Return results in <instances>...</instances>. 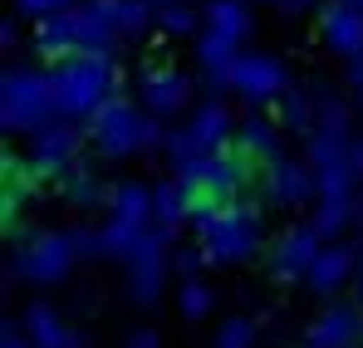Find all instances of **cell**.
<instances>
[{"label":"cell","instance_id":"9c48e42d","mask_svg":"<svg viewBox=\"0 0 363 348\" xmlns=\"http://www.w3.org/2000/svg\"><path fill=\"white\" fill-rule=\"evenodd\" d=\"M79 147H84L79 123L55 118L50 128L35 133V142H30V162H35V172H40V176H64L74 162H79Z\"/></svg>","mask_w":363,"mask_h":348},{"label":"cell","instance_id":"30bf717a","mask_svg":"<svg viewBox=\"0 0 363 348\" xmlns=\"http://www.w3.org/2000/svg\"><path fill=\"white\" fill-rule=\"evenodd\" d=\"M319 250H324V235L314 231V226H290V231L270 245V275L285 280V285H295V280H304L314 270Z\"/></svg>","mask_w":363,"mask_h":348},{"label":"cell","instance_id":"7c38bea8","mask_svg":"<svg viewBox=\"0 0 363 348\" xmlns=\"http://www.w3.org/2000/svg\"><path fill=\"white\" fill-rule=\"evenodd\" d=\"M309 348H359L363 344V309L359 304H324L304 334Z\"/></svg>","mask_w":363,"mask_h":348},{"label":"cell","instance_id":"4dcf8cb0","mask_svg":"<svg viewBox=\"0 0 363 348\" xmlns=\"http://www.w3.org/2000/svg\"><path fill=\"white\" fill-rule=\"evenodd\" d=\"M201 265H206L201 245H182L177 255H172V275L177 280H201Z\"/></svg>","mask_w":363,"mask_h":348},{"label":"cell","instance_id":"e0dca14e","mask_svg":"<svg viewBox=\"0 0 363 348\" xmlns=\"http://www.w3.org/2000/svg\"><path fill=\"white\" fill-rule=\"evenodd\" d=\"M349 147H354V137H349V133H324V128H314V133L304 137V162H309L314 172L349 167V162H354V157H349Z\"/></svg>","mask_w":363,"mask_h":348},{"label":"cell","instance_id":"603a6c76","mask_svg":"<svg viewBox=\"0 0 363 348\" xmlns=\"http://www.w3.org/2000/svg\"><path fill=\"white\" fill-rule=\"evenodd\" d=\"M236 137H241V142H245V147H250V152H260V157H265L270 167L280 162V128H275L270 118L250 113V118H245V123H241V133H236Z\"/></svg>","mask_w":363,"mask_h":348},{"label":"cell","instance_id":"836d02e7","mask_svg":"<svg viewBox=\"0 0 363 348\" xmlns=\"http://www.w3.org/2000/svg\"><path fill=\"white\" fill-rule=\"evenodd\" d=\"M123 348H162V339H157V329H133V339Z\"/></svg>","mask_w":363,"mask_h":348},{"label":"cell","instance_id":"52a82bcc","mask_svg":"<svg viewBox=\"0 0 363 348\" xmlns=\"http://www.w3.org/2000/svg\"><path fill=\"white\" fill-rule=\"evenodd\" d=\"M123 270H128V290H133V299L152 309V304L162 299L167 270H172V231L147 226V231H143V245L123 260Z\"/></svg>","mask_w":363,"mask_h":348},{"label":"cell","instance_id":"4316f807","mask_svg":"<svg viewBox=\"0 0 363 348\" xmlns=\"http://www.w3.org/2000/svg\"><path fill=\"white\" fill-rule=\"evenodd\" d=\"M157 25H162L167 35H201V30H206V15H196L186 0H172V5L157 10Z\"/></svg>","mask_w":363,"mask_h":348},{"label":"cell","instance_id":"277c9868","mask_svg":"<svg viewBox=\"0 0 363 348\" xmlns=\"http://www.w3.org/2000/svg\"><path fill=\"white\" fill-rule=\"evenodd\" d=\"M241 133V123H236V113L226 108V103H201L196 113L186 118V128H177V133H167V162H172V172L177 167H186V162H196V157H211V152H221L231 137Z\"/></svg>","mask_w":363,"mask_h":348},{"label":"cell","instance_id":"d6986e66","mask_svg":"<svg viewBox=\"0 0 363 348\" xmlns=\"http://www.w3.org/2000/svg\"><path fill=\"white\" fill-rule=\"evenodd\" d=\"M35 186H40L35 162L10 152V157H5V221H20V206L35 196Z\"/></svg>","mask_w":363,"mask_h":348},{"label":"cell","instance_id":"7a4b0ae2","mask_svg":"<svg viewBox=\"0 0 363 348\" xmlns=\"http://www.w3.org/2000/svg\"><path fill=\"white\" fill-rule=\"evenodd\" d=\"M55 79V103H60V118L69 123H89L113 94H118V69H113V55H89V59H69V64H55L50 69Z\"/></svg>","mask_w":363,"mask_h":348},{"label":"cell","instance_id":"ab89813d","mask_svg":"<svg viewBox=\"0 0 363 348\" xmlns=\"http://www.w3.org/2000/svg\"><path fill=\"white\" fill-rule=\"evenodd\" d=\"M359 294H363V265H359Z\"/></svg>","mask_w":363,"mask_h":348},{"label":"cell","instance_id":"9a60e30c","mask_svg":"<svg viewBox=\"0 0 363 348\" xmlns=\"http://www.w3.org/2000/svg\"><path fill=\"white\" fill-rule=\"evenodd\" d=\"M143 103L152 118H172L191 103V79L182 69H143Z\"/></svg>","mask_w":363,"mask_h":348},{"label":"cell","instance_id":"83f0119b","mask_svg":"<svg viewBox=\"0 0 363 348\" xmlns=\"http://www.w3.org/2000/svg\"><path fill=\"white\" fill-rule=\"evenodd\" d=\"M359 216V201H319V211H314V231L319 235H344V226Z\"/></svg>","mask_w":363,"mask_h":348},{"label":"cell","instance_id":"e575fe53","mask_svg":"<svg viewBox=\"0 0 363 348\" xmlns=\"http://www.w3.org/2000/svg\"><path fill=\"white\" fill-rule=\"evenodd\" d=\"M0 35H5V50H15V40H20V20H15V15H10V20H5V30H0Z\"/></svg>","mask_w":363,"mask_h":348},{"label":"cell","instance_id":"3957f363","mask_svg":"<svg viewBox=\"0 0 363 348\" xmlns=\"http://www.w3.org/2000/svg\"><path fill=\"white\" fill-rule=\"evenodd\" d=\"M0 118H5V133H40V128H50L60 118L50 69L10 64L5 79H0Z\"/></svg>","mask_w":363,"mask_h":348},{"label":"cell","instance_id":"d590c367","mask_svg":"<svg viewBox=\"0 0 363 348\" xmlns=\"http://www.w3.org/2000/svg\"><path fill=\"white\" fill-rule=\"evenodd\" d=\"M349 84H354V94L363 89V55H359V59H349Z\"/></svg>","mask_w":363,"mask_h":348},{"label":"cell","instance_id":"6da1fadb","mask_svg":"<svg viewBox=\"0 0 363 348\" xmlns=\"http://www.w3.org/2000/svg\"><path fill=\"white\" fill-rule=\"evenodd\" d=\"M89 137H94L99 157H108V162L152 152V147H167V128L152 113H143L128 94H113L99 113L89 118Z\"/></svg>","mask_w":363,"mask_h":348},{"label":"cell","instance_id":"7bdbcfd3","mask_svg":"<svg viewBox=\"0 0 363 348\" xmlns=\"http://www.w3.org/2000/svg\"><path fill=\"white\" fill-rule=\"evenodd\" d=\"M359 103H363V89H359Z\"/></svg>","mask_w":363,"mask_h":348},{"label":"cell","instance_id":"7402d4cb","mask_svg":"<svg viewBox=\"0 0 363 348\" xmlns=\"http://www.w3.org/2000/svg\"><path fill=\"white\" fill-rule=\"evenodd\" d=\"M182 221H186V186H182L177 176L172 181H157L152 186V226L177 231Z\"/></svg>","mask_w":363,"mask_h":348},{"label":"cell","instance_id":"ac0fdd59","mask_svg":"<svg viewBox=\"0 0 363 348\" xmlns=\"http://www.w3.org/2000/svg\"><path fill=\"white\" fill-rule=\"evenodd\" d=\"M60 191L79 206V211H89V206H104V201H113V186H104L99 172L89 167V162H74L69 172L60 176Z\"/></svg>","mask_w":363,"mask_h":348},{"label":"cell","instance_id":"8fae6325","mask_svg":"<svg viewBox=\"0 0 363 348\" xmlns=\"http://www.w3.org/2000/svg\"><path fill=\"white\" fill-rule=\"evenodd\" d=\"M319 40H324L329 55L359 59L363 55V10L354 0H324L319 5Z\"/></svg>","mask_w":363,"mask_h":348},{"label":"cell","instance_id":"74e56055","mask_svg":"<svg viewBox=\"0 0 363 348\" xmlns=\"http://www.w3.org/2000/svg\"><path fill=\"white\" fill-rule=\"evenodd\" d=\"M265 5H309V0H265Z\"/></svg>","mask_w":363,"mask_h":348},{"label":"cell","instance_id":"4fadbf2b","mask_svg":"<svg viewBox=\"0 0 363 348\" xmlns=\"http://www.w3.org/2000/svg\"><path fill=\"white\" fill-rule=\"evenodd\" d=\"M354 275H359V245H354V240H329V245L319 250L314 270L304 275V285H309L314 294H324V299H329V294L344 290Z\"/></svg>","mask_w":363,"mask_h":348},{"label":"cell","instance_id":"60d3db41","mask_svg":"<svg viewBox=\"0 0 363 348\" xmlns=\"http://www.w3.org/2000/svg\"><path fill=\"white\" fill-rule=\"evenodd\" d=\"M186 5H196V0H186ZM206 5H211V0H206Z\"/></svg>","mask_w":363,"mask_h":348},{"label":"cell","instance_id":"5bb4252c","mask_svg":"<svg viewBox=\"0 0 363 348\" xmlns=\"http://www.w3.org/2000/svg\"><path fill=\"white\" fill-rule=\"evenodd\" d=\"M265 196L275 201V206H304V201H319V176L309 162H290V157H280L270 176H265Z\"/></svg>","mask_w":363,"mask_h":348},{"label":"cell","instance_id":"8992f818","mask_svg":"<svg viewBox=\"0 0 363 348\" xmlns=\"http://www.w3.org/2000/svg\"><path fill=\"white\" fill-rule=\"evenodd\" d=\"M196 240H201L206 265H245L260 250V216H255V206H241L231 216L201 221L196 226Z\"/></svg>","mask_w":363,"mask_h":348},{"label":"cell","instance_id":"1f68e13d","mask_svg":"<svg viewBox=\"0 0 363 348\" xmlns=\"http://www.w3.org/2000/svg\"><path fill=\"white\" fill-rule=\"evenodd\" d=\"M74 0H20V15H35V20H50V15H60L69 10Z\"/></svg>","mask_w":363,"mask_h":348},{"label":"cell","instance_id":"ee69618b","mask_svg":"<svg viewBox=\"0 0 363 348\" xmlns=\"http://www.w3.org/2000/svg\"><path fill=\"white\" fill-rule=\"evenodd\" d=\"M359 348H363V344H359Z\"/></svg>","mask_w":363,"mask_h":348},{"label":"cell","instance_id":"8d00e7d4","mask_svg":"<svg viewBox=\"0 0 363 348\" xmlns=\"http://www.w3.org/2000/svg\"><path fill=\"white\" fill-rule=\"evenodd\" d=\"M349 157H354V172L363 176V133H359V137H354V147H349Z\"/></svg>","mask_w":363,"mask_h":348},{"label":"cell","instance_id":"d6a6232c","mask_svg":"<svg viewBox=\"0 0 363 348\" xmlns=\"http://www.w3.org/2000/svg\"><path fill=\"white\" fill-rule=\"evenodd\" d=\"M0 348H35V344H30L25 324H5V334H0Z\"/></svg>","mask_w":363,"mask_h":348},{"label":"cell","instance_id":"5b68a950","mask_svg":"<svg viewBox=\"0 0 363 348\" xmlns=\"http://www.w3.org/2000/svg\"><path fill=\"white\" fill-rule=\"evenodd\" d=\"M74 260H79V250L69 231H35L25 245L10 250V275H20L30 285H60L69 280Z\"/></svg>","mask_w":363,"mask_h":348},{"label":"cell","instance_id":"ba28073f","mask_svg":"<svg viewBox=\"0 0 363 348\" xmlns=\"http://www.w3.org/2000/svg\"><path fill=\"white\" fill-rule=\"evenodd\" d=\"M226 84H231V94H241L245 103H270V99L280 103V99L290 94V69L275 55L241 50L236 64H231V74H226Z\"/></svg>","mask_w":363,"mask_h":348},{"label":"cell","instance_id":"ffe728a7","mask_svg":"<svg viewBox=\"0 0 363 348\" xmlns=\"http://www.w3.org/2000/svg\"><path fill=\"white\" fill-rule=\"evenodd\" d=\"M108 206H113V221L152 226V186H147V181H118Z\"/></svg>","mask_w":363,"mask_h":348},{"label":"cell","instance_id":"f35d334b","mask_svg":"<svg viewBox=\"0 0 363 348\" xmlns=\"http://www.w3.org/2000/svg\"><path fill=\"white\" fill-rule=\"evenodd\" d=\"M147 5H157V10H162V5H172V0H147Z\"/></svg>","mask_w":363,"mask_h":348},{"label":"cell","instance_id":"cb8c5ba5","mask_svg":"<svg viewBox=\"0 0 363 348\" xmlns=\"http://www.w3.org/2000/svg\"><path fill=\"white\" fill-rule=\"evenodd\" d=\"M143 231L147 226H133V221H113L108 216V226H99V235H104V260H128L143 245Z\"/></svg>","mask_w":363,"mask_h":348},{"label":"cell","instance_id":"44dd1931","mask_svg":"<svg viewBox=\"0 0 363 348\" xmlns=\"http://www.w3.org/2000/svg\"><path fill=\"white\" fill-rule=\"evenodd\" d=\"M250 5L245 0H211L206 5V30H216V35H226V40H236L245 45V35H250Z\"/></svg>","mask_w":363,"mask_h":348},{"label":"cell","instance_id":"d4e9b609","mask_svg":"<svg viewBox=\"0 0 363 348\" xmlns=\"http://www.w3.org/2000/svg\"><path fill=\"white\" fill-rule=\"evenodd\" d=\"M280 123L290 128V133H300V137H309L314 133V94H285L280 99Z\"/></svg>","mask_w":363,"mask_h":348},{"label":"cell","instance_id":"484cf974","mask_svg":"<svg viewBox=\"0 0 363 348\" xmlns=\"http://www.w3.org/2000/svg\"><path fill=\"white\" fill-rule=\"evenodd\" d=\"M211 304H216V294H211V285L206 280H182L177 285V309H182V319H206L211 314Z\"/></svg>","mask_w":363,"mask_h":348},{"label":"cell","instance_id":"f1b7e54d","mask_svg":"<svg viewBox=\"0 0 363 348\" xmlns=\"http://www.w3.org/2000/svg\"><path fill=\"white\" fill-rule=\"evenodd\" d=\"M118 25H123V40L147 35L157 25V5H147V0H118Z\"/></svg>","mask_w":363,"mask_h":348},{"label":"cell","instance_id":"f546056e","mask_svg":"<svg viewBox=\"0 0 363 348\" xmlns=\"http://www.w3.org/2000/svg\"><path fill=\"white\" fill-rule=\"evenodd\" d=\"M250 344H255V319H241L236 314V319H226L216 329V344L211 348H250Z\"/></svg>","mask_w":363,"mask_h":348},{"label":"cell","instance_id":"b9f144b4","mask_svg":"<svg viewBox=\"0 0 363 348\" xmlns=\"http://www.w3.org/2000/svg\"><path fill=\"white\" fill-rule=\"evenodd\" d=\"M354 5H359V10H363V0H354Z\"/></svg>","mask_w":363,"mask_h":348},{"label":"cell","instance_id":"2e32d148","mask_svg":"<svg viewBox=\"0 0 363 348\" xmlns=\"http://www.w3.org/2000/svg\"><path fill=\"white\" fill-rule=\"evenodd\" d=\"M20 324H25V334H30V344H35V348H89L79 329L64 324V314L55 309V304H30Z\"/></svg>","mask_w":363,"mask_h":348}]
</instances>
